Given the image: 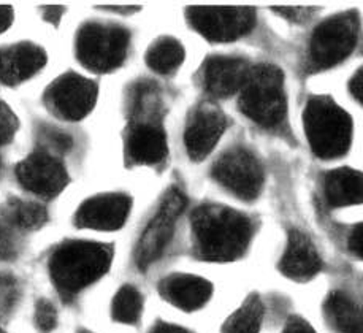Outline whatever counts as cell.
Wrapping results in <instances>:
<instances>
[{"label": "cell", "instance_id": "obj_16", "mask_svg": "<svg viewBox=\"0 0 363 333\" xmlns=\"http://www.w3.org/2000/svg\"><path fill=\"white\" fill-rule=\"evenodd\" d=\"M281 271L295 281H306L320 270V257L314 244L301 232H291L284 256L281 259Z\"/></svg>", "mask_w": 363, "mask_h": 333}, {"label": "cell", "instance_id": "obj_33", "mask_svg": "<svg viewBox=\"0 0 363 333\" xmlns=\"http://www.w3.org/2000/svg\"><path fill=\"white\" fill-rule=\"evenodd\" d=\"M349 89H351L352 96L357 98L360 103H363V67L352 77L351 83H349Z\"/></svg>", "mask_w": 363, "mask_h": 333}, {"label": "cell", "instance_id": "obj_6", "mask_svg": "<svg viewBox=\"0 0 363 333\" xmlns=\"http://www.w3.org/2000/svg\"><path fill=\"white\" fill-rule=\"evenodd\" d=\"M129 48V33L116 26L86 24L77 38V55L83 65L110 72L123 64Z\"/></svg>", "mask_w": 363, "mask_h": 333}, {"label": "cell", "instance_id": "obj_28", "mask_svg": "<svg viewBox=\"0 0 363 333\" xmlns=\"http://www.w3.org/2000/svg\"><path fill=\"white\" fill-rule=\"evenodd\" d=\"M40 137H42V142L46 146H50L52 151L65 152L72 148V138L57 129L48 128V129L40 130Z\"/></svg>", "mask_w": 363, "mask_h": 333}, {"label": "cell", "instance_id": "obj_15", "mask_svg": "<svg viewBox=\"0 0 363 333\" xmlns=\"http://www.w3.org/2000/svg\"><path fill=\"white\" fill-rule=\"evenodd\" d=\"M46 62L45 51L37 45L18 43L0 51V81L18 84L35 75Z\"/></svg>", "mask_w": 363, "mask_h": 333}, {"label": "cell", "instance_id": "obj_8", "mask_svg": "<svg viewBox=\"0 0 363 333\" xmlns=\"http://www.w3.org/2000/svg\"><path fill=\"white\" fill-rule=\"evenodd\" d=\"M213 176L225 189L245 200L259 196L264 183V170L251 151L235 148L227 151L213 166Z\"/></svg>", "mask_w": 363, "mask_h": 333}, {"label": "cell", "instance_id": "obj_11", "mask_svg": "<svg viewBox=\"0 0 363 333\" xmlns=\"http://www.w3.org/2000/svg\"><path fill=\"white\" fill-rule=\"evenodd\" d=\"M16 176L26 189L43 197L57 196L69 181L64 165L48 152L26 157L16 166Z\"/></svg>", "mask_w": 363, "mask_h": 333}, {"label": "cell", "instance_id": "obj_27", "mask_svg": "<svg viewBox=\"0 0 363 333\" xmlns=\"http://www.w3.org/2000/svg\"><path fill=\"white\" fill-rule=\"evenodd\" d=\"M57 315L55 306L46 300H40L35 308V324L42 332H50L56 327Z\"/></svg>", "mask_w": 363, "mask_h": 333}, {"label": "cell", "instance_id": "obj_2", "mask_svg": "<svg viewBox=\"0 0 363 333\" xmlns=\"http://www.w3.org/2000/svg\"><path fill=\"white\" fill-rule=\"evenodd\" d=\"M111 264V251L89 242L67 243L52 254L50 273L64 294H77L104 276Z\"/></svg>", "mask_w": 363, "mask_h": 333}, {"label": "cell", "instance_id": "obj_12", "mask_svg": "<svg viewBox=\"0 0 363 333\" xmlns=\"http://www.w3.org/2000/svg\"><path fill=\"white\" fill-rule=\"evenodd\" d=\"M225 116L211 105H200L186 125L184 142L194 161H201L213 151L225 130Z\"/></svg>", "mask_w": 363, "mask_h": 333}, {"label": "cell", "instance_id": "obj_7", "mask_svg": "<svg viewBox=\"0 0 363 333\" xmlns=\"http://www.w3.org/2000/svg\"><path fill=\"white\" fill-rule=\"evenodd\" d=\"M192 28L213 42H230L250 33L255 13L247 6H192L187 10Z\"/></svg>", "mask_w": 363, "mask_h": 333}, {"label": "cell", "instance_id": "obj_24", "mask_svg": "<svg viewBox=\"0 0 363 333\" xmlns=\"http://www.w3.org/2000/svg\"><path fill=\"white\" fill-rule=\"evenodd\" d=\"M6 215L10 221L21 229H37L46 221V211L43 206L23 200H10L6 206Z\"/></svg>", "mask_w": 363, "mask_h": 333}, {"label": "cell", "instance_id": "obj_29", "mask_svg": "<svg viewBox=\"0 0 363 333\" xmlns=\"http://www.w3.org/2000/svg\"><path fill=\"white\" fill-rule=\"evenodd\" d=\"M274 11L292 23H305L314 15L315 10L308 6H277Z\"/></svg>", "mask_w": 363, "mask_h": 333}, {"label": "cell", "instance_id": "obj_37", "mask_svg": "<svg viewBox=\"0 0 363 333\" xmlns=\"http://www.w3.org/2000/svg\"><path fill=\"white\" fill-rule=\"evenodd\" d=\"M0 333H4V332H2V330H0Z\"/></svg>", "mask_w": 363, "mask_h": 333}, {"label": "cell", "instance_id": "obj_10", "mask_svg": "<svg viewBox=\"0 0 363 333\" xmlns=\"http://www.w3.org/2000/svg\"><path fill=\"white\" fill-rule=\"evenodd\" d=\"M46 105L57 116L78 121L89 115L97 100V86L75 73L60 77L46 91Z\"/></svg>", "mask_w": 363, "mask_h": 333}, {"label": "cell", "instance_id": "obj_9", "mask_svg": "<svg viewBox=\"0 0 363 333\" xmlns=\"http://www.w3.org/2000/svg\"><path fill=\"white\" fill-rule=\"evenodd\" d=\"M186 206V198L178 189H172L164 197L159 210L147 224L143 235H141L135 259L141 269H146L152 262H156L167 248L174 232L178 218Z\"/></svg>", "mask_w": 363, "mask_h": 333}, {"label": "cell", "instance_id": "obj_32", "mask_svg": "<svg viewBox=\"0 0 363 333\" xmlns=\"http://www.w3.org/2000/svg\"><path fill=\"white\" fill-rule=\"evenodd\" d=\"M282 333H315L313 327H309V324L305 322L301 317H292L291 321L282 330Z\"/></svg>", "mask_w": 363, "mask_h": 333}, {"label": "cell", "instance_id": "obj_34", "mask_svg": "<svg viewBox=\"0 0 363 333\" xmlns=\"http://www.w3.org/2000/svg\"><path fill=\"white\" fill-rule=\"evenodd\" d=\"M13 23V10L9 6H0V33L10 28Z\"/></svg>", "mask_w": 363, "mask_h": 333}, {"label": "cell", "instance_id": "obj_23", "mask_svg": "<svg viewBox=\"0 0 363 333\" xmlns=\"http://www.w3.org/2000/svg\"><path fill=\"white\" fill-rule=\"evenodd\" d=\"M141 306H143V300L140 292L132 286H124L113 300V317L123 324H135L141 315Z\"/></svg>", "mask_w": 363, "mask_h": 333}, {"label": "cell", "instance_id": "obj_3", "mask_svg": "<svg viewBox=\"0 0 363 333\" xmlns=\"http://www.w3.org/2000/svg\"><path fill=\"white\" fill-rule=\"evenodd\" d=\"M305 132L319 157L342 156L351 146L352 121L347 113L325 96L313 97L305 110Z\"/></svg>", "mask_w": 363, "mask_h": 333}, {"label": "cell", "instance_id": "obj_5", "mask_svg": "<svg viewBox=\"0 0 363 333\" xmlns=\"http://www.w3.org/2000/svg\"><path fill=\"white\" fill-rule=\"evenodd\" d=\"M359 35V19L355 13L332 16L315 29L309 42V65L315 70L340 64L351 55Z\"/></svg>", "mask_w": 363, "mask_h": 333}, {"label": "cell", "instance_id": "obj_18", "mask_svg": "<svg viewBox=\"0 0 363 333\" xmlns=\"http://www.w3.org/2000/svg\"><path fill=\"white\" fill-rule=\"evenodd\" d=\"M127 152L137 164L152 165L160 162L167 154L164 130L151 123L135 125L127 140Z\"/></svg>", "mask_w": 363, "mask_h": 333}, {"label": "cell", "instance_id": "obj_13", "mask_svg": "<svg viewBox=\"0 0 363 333\" xmlns=\"http://www.w3.org/2000/svg\"><path fill=\"white\" fill-rule=\"evenodd\" d=\"M130 198L123 194H105L86 200L77 213L79 227L94 230H116L125 222Z\"/></svg>", "mask_w": 363, "mask_h": 333}, {"label": "cell", "instance_id": "obj_26", "mask_svg": "<svg viewBox=\"0 0 363 333\" xmlns=\"http://www.w3.org/2000/svg\"><path fill=\"white\" fill-rule=\"evenodd\" d=\"M18 129V119L9 106L0 100V145L9 143L15 137Z\"/></svg>", "mask_w": 363, "mask_h": 333}, {"label": "cell", "instance_id": "obj_21", "mask_svg": "<svg viewBox=\"0 0 363 333\" xmlns=\"http://www.w3.org/2000/svg\"><path fill=\"white\" fill-rule=\"evenodd\" d=\"M184 61V50L178 40L164 37L154 43L146 55V62L157 73H172Z\"/></svg>", "mask_w": 363, "mask_h": 333}, {"label": "cell", "instance_id": "obj_25", "mask_svg": "<svg viewBox=\"0 0 363 333\" xmlns=\"http://www.w3.org/2000/svg\"><path fill=\"white\" fill-rule=\"evenodd\" d=\"M18 284L11 276L0 275V317L5 316L16 303Z\"/></svg>", "mask_w": 363, "mask_h": 333}, {"label": "cell", "instance_id": "obj_31", "mask_svg": "<svg viewBox=\"0 0 363 333\" xmlns=\"http://www.w3.org/2000/svg\"><path fill=\"white\" fill-rule=\"evenodd\" d=\"M13 254H15V244H13V239L10 237V233L0 225V261H2V259H9Z\"/></svg>", "mask_w": 363, "mask_h": 333}, {"label": "cell", "instance_id": "obj_17", "mask_svg": "<svg viewBox=\"0 0 363 333\" xmlns=\"http://www.w3.org/2000/svg\"><path fill=\"white\" fill-rule=\"evenodd\" d=\"M211 284L199 276L172 275L160 283V294L181 310L194 311L211 298Z\"/></svg>", "mask_w": 363, "mask_h": 333}, {"label": "cell", "instance_id": "obj_36", "mask_svg": "<svg viewBox=\"0 0 363 333\" xmlns=\"http://www.w3.org/2000/svg\"><path fill=\"white\" fill-rule=\"evenodd\" d=\"M150 333H191L181 327H177V325H170V324H157Z\"/></svg>", "mask_w": 363, "mask_h": 333}, {"label": "cell", "instance_id": "obj_14", "mask_svg": "<svg viewBox=\"0 0 363 333\" xmlns=\"http://www.w3.org/2000/svg\"><path fill=\"white\" fill-rule=\"evenodd\" d=\"M251 67L240 57L214 56L203 67V86L216 97H230L240 92Z\"/></svg>", "mask_w": 363, "mask_h": 333}, {"label": "cell", "instance_id": "obj_1", "mask_svg": "<svg viewBox=\"0 0 363 333\" xmlns=\"http://www.w3.org/2000/svg\"><path fill=\"white\" fill-rule=\"evenodd\" d=\"M192 232L200 256L230 262L245 254L252 237L250 219L220 205H203L192 216Z\"/></svg>", "mask_w": 363, "mask_h": 333}, {"label": "cell", "instance_id": "obj_19", "mask_svg": "<svg viewBox=\"0 0 363 333\" xmlns=\"http://www.w3.org/2000/svg\"><path fill=\"white\" fill-rule=\"evenodd\" d=\"M325 197L332 206L363 203V175L352 169L333 170L325 178Z\"/></svg>", "mask_w": 363, "mask_h": 333}, {"label": "cell", "instance_id": "obj_4", "mask_svg": "<svg viewBox=\"0 0 363 333\" xmlns=\"http://www.w3.org/2000/svg\"><path fill=\"white\" fill-rule=\"evenodd\" d=\"M240 106L247 118L262 128H274L286 115L284 78L273 65H259L250 70L241 88Z\"/></svg>", "mask_w": 363, "mask_h": 333}, {"label": "cell", "instance_id": "obj_22", "mask_svg": "<svg viewBox=\"0 0 363 333\" xmlns=\"http://www.w3.org/2000/svg\"><path fill=\"white\" fill-rule=\"evenodd\" d=\"M264 319V305L257 295H251L227 319L223 333H259Z\"/></svg>", "mask_w": 363, "mask_h": 333}, {"label": "cell", "instance_id": "obj_35", "mask_svg": "<svg viewBox=\"0 0 363 333\" xmlns=\"http://www.w3.org/2000/svg\"><path fill=\"white\" fill-rule=\"evenodd\" d=\"M64 9H60V6H48V9L45 10V19L50 23H57L60 16L64 15Z\"/></svg>", "mask_w": 363, "mask_h": 333}, {"label": "cell", "instance_id": "obj_30", "mask_svg": "<svg viewBox=\"0 0 363 333\" xmlns=\"http://www.w3.org/2000/svg\"><path fill=\"white\" fill-rule=\"evenodd\" d=\"M349 249L359 259H363V224L357 225L349 237Z\"/></svg>", "mask_w": 363, "mask_h": 333}, {"label": "cell", "instance_id": "obj_20", "mask_svg": "<svg viewBox=\"0 0 363 333\" xmlns=\"http://www.w3.org/2000/svg\"><path fill=\"white\" fill-rule=\"evenodd\" d=\"M328 324L338 333H363V310L342 292H333L324 305Z\"/></svg>", "mask_w": 363, "mask_h": 333}]
</instances>
